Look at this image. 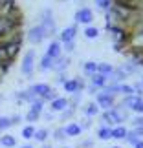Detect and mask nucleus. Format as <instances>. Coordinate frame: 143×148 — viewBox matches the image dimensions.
Masks as SVG:
<instances>
[{
	"label": "nucleus",
	"mask_w": 143,
	"mask_h": 148,
	"mask_svg": "<svg viewBox=\"0 0 143 148\" xmlns=\"http://www.w3.org/2000/svg\"><path fill=\"white\" fill-rule=\"evenodd\" d=\"M125 121H128V110H116V108H110V110H105L101 113V124H106V126H119Z\"/></svg>",
	"instance_id": "f257e3e1"
},
{
	"label": "nucleus",
	"mask_w": 143,
	"mask_h": 148,
	"mask_svg": "<svg viewBox=\"0 0 143 148\" xmlns=\"http://www.w3.org/2000/svg\"><path fill=\"white\" fill-rule=\"evenodd\" d=\"M41 27L44 29L46 38H53V35L57 33V24L53 20V11L51 9H44L41 13Z\"/></svg>",
	"instance_id": "f03ea898"
},
{
	"label": "nucleus",
	"mask_w": 143,
	"mask_h": 148,
	"mask_svg": "<svg viewBox=\"0 0 143 148\" xmlns=\"http://www.w3.org/2000/svg\"><path fill=\"white\" fill-rule=\"evenodd\" d=\"M20 71L26 79H31L33 71H35V49H28L24 53V59H22V64H20Z\"/></svg>",
	"instance_id": "7ed1b4c3"
},
{
	"label": "nucleus",
	"mask_w": 143,
	"mask_h": 148,
	"mask_svg": "<svg viewBox=\"0 0 143 148\" xmlns=\"http://www.w3.org/2000/svg\"><path fill=\"white\" fill-rule=\"evenodd\" d=\"M75 24H84V26H90L94 22V11L88 8V5H83L75 11Z\"/></svg>",
	"instance_id": "20e7f679"
},
{
	"label": "nucleus",
	"mask_w": 143,
	"mask_h": 148,
	"mask_svg": "<svg viewBox=\"0 0 143 148\" xmlns=\"http://www.w3.org/2000/svg\"><path fill=\"white\" fill-rule=\"evenodd\" d=\"M26 37H28V40H30L31 44H41L44 38H46V35H44V29L41 27V24L30 27V31H28Z\"/></svg>",
	"instance_id": "39448f33"
},
{
	"label": "nucleus",
	"mask_w": 143,
	"mask_h": 148,
	"mask_svg": "<svg viewBox=\"0 0 143 148\" xmlns=\"http://www.w3.org/2000/svg\"><path fill=\"white\" fill-rule=\"evenodd\" d=\"M95 104L99 106L103 112H105V110H110V108H114V104H116V99L110 97V95H106V93H103V92H99V93L95 95Z\"/></svg>",
	"instance_id": "423d86ee"
},
{
	"label": "nucleus",
	"mask_w": 143,
	"mask_h": 148,
	"mask_svg": "<svg viewBox=\"0 0 143 148\" xmlns=\"http://www.w3.org/2000/svg\"><path fill=\"white\" fill-rule=\"evenodd\" d=\"M75 35H77V24L68 26V27H64V29L59 33V42H62V44L73 42V40H75Z\"/></svg>",
	"instance_id": "0eeeda50"
},
{
	"label": "nucleus",
	"mask_w": 143,
	"mask_h": 148,
	"mask_svg": "<svg viewBox=\"0 0 143 148\" xmlns=\"http://www.w3.org/2000/svg\"><path fill=\"white\" fill-rule=\"evenodd\" d=\"M68 66H70V57L68 55H61L53 59V64H51V70L57 71V73H64L68 70Z\"/></svg>",
	"instance_id": "6e6552de"
},
{
	"label": "nucleus",
	"mask_w": 143,
	"mask_h": 148,
	"mask_svg": "<svg viewBox=\"0 0 143 148\" xmlns=\"http://www.w3.org/2000/svg\"><path fill=\"white\" fill-rule=\"evenodd\" d=\"M68 108V97H57L55 101H51L50 102V112L51 113H61V112H64Z\"/></svg>",
	"instance_id": "1a4fd4ad"
},
{
	"label": "nucleus",
	"mask_w": 143,
	"mask_h": 148,
	"mask_svg": "<svg viewBox=\"0 0 143 148\" xmlns=\"http://www.w3.org/2000/svg\"><path fill=\"white\" fill-rule=\"evenodd\" d=\"M61 42L59 40H55V38H51V42L48 44V48H46V55L50 57V59H57V57H61Z\"/></svg>",
	"instance_id": "9d476101"
},
{
	"label": "nucleus",
	"mask_w": 143,
	"mask_h": 148,
	"mask_svg": "<svg viewBox=\"0 0 143 148\" xmlns=\"http://www.w3.org/2000/svg\"><path fill=\"white\" fill-rule=\"evenodd\" d=\"M50 84H46V82H37V84H31L30 86V90H31V93L35 95V97H44V95H46L48 92H50Z\"/></svg>",
	"instance_id": "9b49d317"
},
{
	"label": "nucleus",
	"mask_w": 143,
	"mask_h": 148,
	"mask_svg": "<svg viewBox=\"0 0 143 148\" xmlns=\"http://www.w3.org/2000/svg\"><path fill=\"white\" fill-rule=\"evenodd\" d=\"M15 8H17L15 0H0V18H6Z\"/></svg>",
	"instance_id": "f8f14e48"
},
{
	"label": "nucleus",
	"mask_w": 143,
	"mask_h": 148,
	"mask_svg": "<svg viewBox=\"0 0 143 148\" xmlns=\"http://www.w3.org/2000/svg\"><path fill=\"white\" fill-rule=\"evenodd\" d=\"M88 77H90V84H92V86H95V88H99V90H103V88L108 84L106 77L101 75V73H92V75H88Z\"/></svg>",
	"instance_id": "ddd939ff"
},
{
	"label": "nucleus",
	"mask_w": 143,
	"mask_h": 148,
	"mask_svg": "<svg viewBox=\"0 0 143 148\" xmlns=\"http://www.w3.org/2000/svg\"><path fill=\"white\" fill-rule=\"evenodd\" d=\"M101 108L95 104V102H86V104L83 106V113H84V117H88V119H92V117H97V113H99Z\"/></svg>",
	"instance_id": "4468645a"
},
{
	"label": "nucleus",
	"mask_w": 143,
	"mask_h": 148,
	"mask_svg": "<svg viewBox=\"0 0 143 148\" xmlns=\"http://www.w3.org/2000/svg\"><path fill=\"white\" fill-rule=\"evenodd\" d=\"M64 132H66L68 137H79V135L83 134V130H81V126H79L77 123H68L64 126Z\"/></svg>",
	"instance_id": "2eb2a0df"
},
{
	"label": "nucleus",
	"mask_w": 143,
	"mask_h": 148,
	"mask_svg": "<svg viewBox=\"0 0 143 148\" xmlns=\"http://www.w3.org/2000/svg\"><path fill=\"white\" fill-rule=\"evenodd\" d=\"M97 139H99V141H108V139H112V128L106 126V124H101V126L97 128Z\"/></svg>",
	"instance_id": "dca6fc26"
},
{
	"label": "nucleus",
	"mask_w": 143,
	"mask_h": 148,
	"mask_svg": "<svg viewBox=\"0 0 143 148\" xmlns=\"http://www.w3.org/2000/svg\"><path fill=\"white\" fill-rule=\"evenodd\" d=\"M15 97L17 99H19V101H24V102H30V104H31V102L33 101H35L37 97H35V95H33L31 93V90L30 88H28V90H22V92H17L15 93Z\"/></svg>",
	"instance_id": "f3484780"
},
{
	"label": "nucleus",
	"mask_w": 143,
	"mask_h": 148,
	"mask_svg": "<svg viewBox=\"0 0 143 148\" xmlns=\"http://www.w3.org/2000/svg\"><path fill=\"white\" fill-rule=\"evenodd\" d=\"M127 132L128 130L123 126V124H119V126H112V139H117V141H125V137H127Z\"/></svg>",
	"instance_id": "a211bd4d"
},
{
	"label": "nucleus",
	"mask_w": 143,
	"mask_h": 148,
	"mask_svg": "<svg viewBox=\"0 0 143 148\" xmlns=\"http://www.w3.org/2000/svg\"><path fill=\"white\" fill-rule=\"evenodd\" d=\"M48 137H50V130L48 128H39L37 132H35V135H33V139H35L37 143H41V145L46 143Z\"/></svg>",
	"instance_id": "6ab92c4d"
},
{
	"label": "nucleus",
	"mask_w": 143,
	"mask_h": 148,
	"mask_svg": "<svg viewBox=\"0 0 143 148\" xmlns=\"http://www.w3.org/2000/svg\"><path fill=\"white\" fill-rule=\"evenodd\" d=\"M114 70H116V68H114L112 64H108V62H97V71L95 73H101V75L108 77Z\"/></svg>",
	"instance_id": "aec40b11"
},
{
	"label": "nucleus",
	"mask_w": 143,
	"mask_h": 148,
	"mask_svg": "<svg viewBox=\"0 0 143 148\" xmlns=\"http://www.w3.org/2000/svg\"><path fill=\"white\" fill-rule=\"evenodd\" d=\"M0 146L2 148H15L17 146V139L13 135H0Z\"/></svg>",
	"instance_id": "412c9836"
},
{
	"label": "nucleus",
	"mask_w": 143,
	"mask_h": 148,
	"mask_svg": "<svg viewBox=\"0 0 143 148\" xmlns=\"http://www.w3.org/2000/svg\"><path fill=\"white\" fill-rule=\"evenodd\" d=\"M51 137H53V141H57V143H64V141L68 139V135L64 132V126H59L53 130V134H51Z\"/></svg>",
	"instance_id": "4be33fe9"
},
{
	"label": "nucleus",
	"mask_w": 143,
	"mask_h": 148,
	"mask_svg": "<svg viewBox=\"0 0 143 148\" xmlns=\"http://www.w3.org/2000/svg\"><path fill=\"white\" fill-rule=\"evenodd\" d=\"M4 49H6V53H8V59L13 60L15 57L20 53V44H9V46H4Z\"/></svg>",
	"instance_id": "5701e85b"
},
{
	"label": "nucleus",
	"mask_w": 143,
	"mask_h": 148,
	"mask_svg": "<svg viewBox=\"0 0 143 148\" xmlns=\"http://www.w3.org/2000/svg\"><path fill=\"white\" fill-rule=\"evenodd\" d=\"M101 92H103V93H106V95H110V97H114V99H116L117 95H119V84H110V82H108L106 86L101 90Z\"/></svg>",
	"instance_id": "b1692460"
},
{
	"label": "nucleus",
	"mask_w": 143,
	"mask_h": 148,
	"mask_svg": "<svg viewBox=\"0 0 143 148\" xmlns=\"http://www.w3.org/2000/svg\"><path fill=\"white\" fill-rule=\"evenodd\" d=\"M51 64H53V59H50L48 55H42L41 60H39V70H41V71H48V70H51Z\"/></svg>",
	"instance_id": "393cba45"
},
{
	"label": "nucleus",
	"mask_w": 143,
	"mask_h": 148,
	"mask_svg": "<svg viewBox=\"0 0 143 148\" xmlns=\"http://www.w3.org/2000/svg\"><path fill=\"white\" fill-rule=\"evenodd\" d=\"M35 132H37V128H35V124H26L24 128H22V137H24L26 141L28 139H33V135H35Z\"/></svg>",
	"instance_id": "a878e982"
},
{
	"label": "nucleus",
	"mask_w": 143,
	"mask_h": 148,
	"mask_svg": "<svg viewBox=\"0 0 143 148\" xmlns=\"http://www.w3.org/2000/svg\"><path fill=\"white\" fill-rule=\"evenodd\" d=\"M81 68H83V71L86 73V75H92V73L97 71V62L88 60V62H84V64H81Z\"/></svg>",
	"instance_id": "bb28decb"
},
{
	"label": "nucleus",
	"mask_w": 143,
	"mask_h": 148,
	"mask_svg": "<svg viewBox=\"0 0 143 148\" xmlns=\"http://www.w3.org/2000/svg\"><path fill=\"white\" fill-rule=\"evenodd\" d=\"M44 104H46V102H44L41 97H37L35 101L31 102V106H30V110L31 112H37V113H42L44 112Z\"/></svg>",
	"instance_id": "cd10ccee"
},
{
	"label": "nucleus",
	"mask_w": 143,
	"mask_h": 148,
	"mask_svg": "<svg viewBox=\"0 0 143 148\" xmlns=\"http://www.w3.org/2000/svg\"><path fill=\"white\" fill-rule=\"evenodd\" d=\"M83 33H84V37H86V38H97V37H99V27H95V26H86Z\"/></svg>",
	"instance_id": "c85d7f7f"
},
{
	"label": "nucleus",
	"mask_w": 143,
	"mask_h": 148,
	"mask_svg": "<svg viewBox=\"0 0 143 148\" xmlns=\"http://www.w3.org/2000/svg\"><path fill=\"white\" fill-rule=\"evenodd\" d=\"M119 95H123V97H128V95H136V93H134L132 84H119Z\"/></svg>",
	"instance_id": "c756f323"
},
{
	"label": "nucleus",
	"mask_w": 143,
	"mask_h": 148,
	"mask_svg": "<svg viewBox=\"0 0 143 148\" xmlns=\"http://www.w3.org/2000/svg\"><path fill=\"white\" fill-rule=\"evenodd\" d=\"M75 112H77V110H73V108H70V106H68L64 112H61V121H62V123H66V121H72V119H73V115H75Z\"/></svg>",
	"instance_id": "7c9ffc66"
},
{
	"label": "nucleus",
	"mask_w": 143,
	"mask_h": 148,
	"mask_svg": "<svg viewBox=\"0 0 143 148\" xmlns=\"http://www.w3.org/2000/svg\"><path fill=\"white\" fill-rule=\"evenodd\" d=\"M41 115H42V113H37V112L28 110V113H26V121H28V124H35L37 121H41Z\"/></svg>",
	"instance_id": "2f4dec72"
},
{
	"label": "nucleus",
	"mask_w": 143,
	"mask_h": 148,
	"mask_svg": "<svg viewBox=\"0 0 143 148\" xmlns=\"http://www.w3.org/2000/svg\"><path fill=\"white\" fill-rule=\"evenodd\" d=\"M94 2H95V8L101 11H108L112 8V0H94Z\"/></svg>",
	"instance_id": "473e14b6"
},
{
	"label": "nucleus",
	"mask_w": 143,
	"mask_h": 148,
	"mask_svg": "<svg viewBox=\"0 0 143 148\" xmlns=\"http://www.w3.org/2000/svg\"><path fill=\"white\" fill-rule=\"evenodd\" d=\"M119 68H121V70H123L125 73H127V75H132V73L138 71V66L132 64V62H125V64H121Z\"/></svg>",
	"instance_id": "72a5a7b5"
},
{
	"label": "nucleus",
	"mask_w": 143,
	"mask_h": 148,
	"mask_svg": "<svg viewBox=\"0 0 143 148\" xmlns=\"http://www.w3.org/2000/svg\"><path fill=\"white\" fill-rule=\"evenodd\" d=\"M57 97H59V93H57V90H55V88H50V92H48V93H46V95L42 97V101H44V102H51V101H55Z\"/></svg>",
	"instance_id": "f704fd0d"
},
{
	"label": "nucleus",
	"mask_w": 143,
	"mask_h": 148,
	"mask_svg": "<svg viewBox=\"0 0 143 148\" xmlns=\"http://www.w3.org/2000/svg\"><path fill=\"white\" fill-rule=\"evenodd\" d=\"M9 128H11V121H9V117L0 115V132H6V130H9Z\"/></svg>",
	"instance_id": "c9c22d12"
},
{
	"label": "nucleus",
	"mask_w": 143,
	"mask_h": 148,
	"mask_svg": "<svg viewBox=\"0 0 143 148\" xmlns=\"http://www.w3.org/2000/svg\"><path fill=\"white\" fill-rule=\"evenodd\" d=\"M138 137H136V135H134V132H132V130H128V132H127V137H125V143H128V145H136V143H138Z\"/></svg>",
	"instance_id": "e433bc0d"
},
{
	"label": "nucleus",
	"mask_w": 143,
	"mask_h": 148,
	"mask_svg": "<svg viewBox=\"0 0 143 148\" xmlns=\"http://www.w3.org/2000/svg\"><path fill=\"white\" fill-rule=\"evenodd\" d=\"M79 126H81V130H88L90 126H92V121H90L88 117H84V119H81V123H77Z\"/></svg>",
	"instance_id": "4c0bfd02"
},
{
	"label": "nucleus",
	"mask_w": 143,
	"mask_h": 148,
	"mask_svg": "<svg viewBox=\"0 0 143 148\" xmlns=\"http://www.w3.org/2000/svg\"><path fill=\"white\" fill-rule=\"evenodd\" d=\"M62 49L66 51V55L73 53V51H75V40H73V42H66V44H64V48H62Z\"/></svg>",
	"instance_id": "58836bf2"
},
{
	"label": "nucleus",
	"mask_w": 143,
	"mask_h": 148,
	"mask_svg": "<svg viewBox=\"0 0 143 148\" xmlns=\"http://www.w3.org/2000/svg\"><path fill=\"white\" fill-rule=\"evenodd\" d=\"M41 119H44L46 123H51V121H55V115L51 112H42V115H41Z\"/></svg>",
	"instance_id": "ea45409f"
},
{
	"label": "nucleus",
	"mask_w": 143,
	"mask_h": 148,
	"mask_svg": "<svg viewBox=\"0 0 143 148\" xmlns=\"http://www.w3.org/2000/svg\"><path fill=\"white\" fill-rule=\"evenodd\" d=\"M130 123H132V128L134 126H143V115H136L134 119H130Z\"/></svg>",
	"instance_id": "a19ab883"
},
{
	"label": "nucleus",
	"mask_w": 143,
	"mask_h": 148,
	"mask_svg": "<svg viewBox=\"0 0 143 148\" xmlns=\"http://www.w3.org/2000/svg\"><path fill=\"white\" fill-rule=\"evenodd\" d=\"M9 121H11V126H15V124H20L22 115H20V113H15V115H11V117H9Z\"/></svg>",
	"instance_id": "79ce46f5"
},
{
	"label": "nucleus",
	"mask_w": 143,
	"mask_h": 148,
	"mask_svg": "<svg viewBox=\"0 0 143 148\" xmlns=\"http://www.w3.org/2000/svg\"><path fill=\"white\" fill-rule=\"evenodd\" d=\"M79 148H94V141L92 139H84L79 143Z\"/></svg>",
	"instance_id": "37998d69"
},
{
	"label": "nucleus",
	"mask_w": 143,
	"mask_h": 148,
	"mask_svg": "<svg viewBox=\"0 0 143 148\" xmlns=\"http://www.w3.org/2000/svg\"><path fill=\"white\" fill-rule=\"evenodd\" d=\"M132 132H134V135H136L138 139H143V126H134Z\"/></svg>",
	"instance_id": "c03bdc74"
},
{
	"label": "nucleus",
	"mask_w": 143,
	"mask_h": 148,
	"mask_svg": "<svg viewBox=\"0 0 143 148\" xmlns=\"http://www.w3.org/2000/svg\"><path fill=\"white\" fill-rule=\"evenodd\" d=\"M66 81H68L66 73H59V77H57V82H59V84H64Z\"/></svg>",
	"instance_id": "a18cd8bd"
},
{
	"label": "nucleus",
	"mask_w": 143,
	"mask_h": 148,
	"mask_svg": "<svg viewBox=\"0 0 143 148\" xmlns=\"http://www.w3.org/2000/svg\"><path fill=\"white\" fill-rule=\"evenodd\" d=\"M86 90H88V93H90V95H97V93H99V88H95V86H92V84H90V86H88Z\"/></svg>",
	"instance_id": "49530a36"
},
{
	"label": "nucleus",
	"mask_w": 143,
	"mask_h": 148,
	"mask_svg": "<svg viewBox=\"0 0 143 148\" xmlns=\"http://www.w3.org/2000/svg\"><path fill=\"white\" fill-rule=\"evenodd\" d=\"M6 73H8V68H6L4 64H0V81L6 77Z\"/></svg>",
	"instance_id": "de8ad7c7"
},
{
	"label": "nucleus",
	"mask_w": 143,
	"mask_h": 148,
	"mask_svg": "<svg viewBox=\"0 0 143 148\" xmlns=\"http://www.w3.org/2000/svg\"><path fill=\"white\" fill-rule=\"evenodd\" d=\"M134 148H143V139H140V141H138V143H136V145H134Z\"/></svg>",
	"instance_id": "09e8293b"
},
{
	"label": "nucleus",
	"mask_w": 143,
	"mask_h": 148,
	"mask_svg": "<svg viewBox=\"0 0 143 148\" xmlns=\"http://www.w3.org/2000/svg\"><path fill=\"white\" fill-rule=\"evenodd\" d=\"M20 148H33V145H30V143H26V145H22Z\"/></svg>",
	"instance_id": "8fccbe9b"
},
{
	"label": "nucleus",
	"mask_w": 143,
	"mask_h": 148,
	"mask_svg": "<svg viewBox=\"0 0 143 148\" xmlns=\"http://www.w3.org/2000/svg\"><path fill=\"white\" fill-rule=\"evenodd\" d=\"M41 148H53V146H51V145H46V143H44V145H42Z\"/></svg>",
	"instance_id": "3c124183"
},
{
	"label": "nucleus",
	"mask_w": 143,
	"mask_h": 148,
	"mask_svg": "<svg viewBox=\"0 0 143 148\" xmlns=\"http://www.w3.org/2000/svg\"><path fill=\"white\" fill-rule=\"evenodd\" d=\"M2 99H4V95H2V93H0V102H2Z\"/></svg>",
	"instance_id": "603ef678"
},
{
	"label": "nucleus",
	"mask_w": 143,
	"mask_h": 148,
	"mask_svg": "<svg viewBox=\"0 0 143 148\" xmlns=\"http://www.w3.org/2000/svg\"><path fill=\"white\" fill-rule=\"evenodd\" d=\"M110 148H119V146H110Z\"/></svg>",
	"instance_id": "864d4df0"
},
{
	"label": "nucleus",
	"mask_w": 143,
	"mask_h": 148,
	"mask_svg": "<svg viewBox=\"0 0 143 148\" xmlns=\"http://www.w3.org/2000/svg\"><path fill=\"white\" fill-rule=\"evenodd\" d=\"M141 82H143V75H141Z\"/></svg>",
	"instance_id": "5fc2aeb1"
},
{
	"label": "nucleus",
	"mask_w": 143,
	"mask_h": 148,
	"mask_svg": "<svg viewBox=\"0 0 143 148\" xmlns=\"http://www.w3.org/2000/svg\"><path fill=\"white\" fill-rule=\"evenodd\" d=\"M61 2H66V0H61Z\"/></svg>",
	"instance_id": "6e6d98bb"
},
{
	"label": "nucleus",
	"mask_w": 143,
	"mask_h": 148,
	"mask_svg": "<svg viewBox=\"0 0 143 148\" xmlns=\"http://www.w3.org/2000/svg\"><path fill=\"white\" fill-rule=\"evenodd\" d=\"M0 64H2V59H0Z\"/></svg>",
	"instance_id": "4d7b16f0"
},
{
	"label": "nucleus",
	"mask_w": 143,
	"mask_h": 148,
	"mask_svg": "<svg viewBox=\"0 0 143 148\" xmlns=\"http://www.w3.org/2000/svg\"><path fill=\"white\" fill-rule=\"evenodd\" d=\"M68 148H73V146H68Z\"/></svg>",
	"instance_id": "13d9d810"
},
{
	"label": "nucleus",
	"mask_w": 143,
	"mask_h": 148,
	"mask_svg": "<svg viewBox=\"0 0 143 148\" xmlns=\"http://www.w3.org/2000/svg\"><path fill=\"white\" fill-rule=\"evenodd\" d=\"M0 148H2V146H0Z\"/></svg>",
	"instance_id": "bf43d9fd"
}]
</instances>
